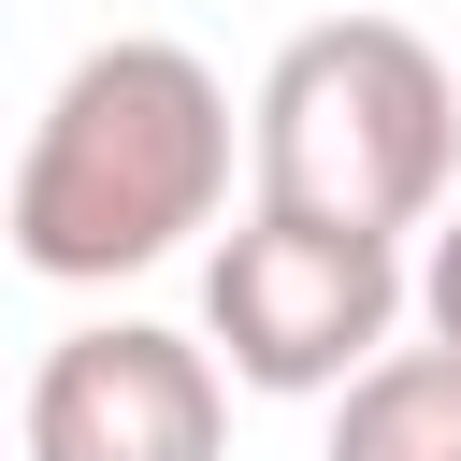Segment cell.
<instances>
[{"label":"cell","instance_id":"cell-1","mask_svg":"<svg viewBox=\"0 0 461 461\" xmlns=\"http://www.w3.org/2000/svg\"><path fill=\"white\" fill-rule=\"evenodd\" d=\"M216 202H230V86L187 43L115 29V43H86L58 72V101H43L29 158H14L0 230H14L29 274L115 288V274L173 259L187 230H216Z\"/></svg>","mask_w":461,"mask_h":461},{"label":"cell","instance_id":"cell-2","mask_svg":"<svg viewBox=\"0 0 461 461\" xmlns=\"http://www.w3.org/2000/svg\"><path fill=\"white\" fill-rule=\"evenodd\" d=\"M259 202L274 216H331V230H418L461 173V72L403 29V14H317L274 43L259 101Z\"/></svg>","mask_w":461,"mask_h":461},{"label":"cell","instance_id":"cell-3","mask_svg":"<svg viewBox=\"0 0 461 461\" xmlns=\"http://www.w3.org/2000/svg\"><path fill=\"white\" fill-rule=\"evenodd\" d=\"M389 317H403V245L389 230H331V216H245L216 259H202V331H216V360L245 375V389H274V403H317V389H346L375 346H389Z\"/></svg>","mask_w":461,"mask_h":461},{"label":"cell","instance_id":"cell-4","mask_svg":"<svg viewBox=\"0 0 461 461\" xmlns=\"http://www.w3.org/2000/svg\"><path fill=\"white\" fill-rule=\"evenodd\" d=\"M216 447H230V375L158 317H86L29 375V461H216Z\"/></svg>","mask_w":461,"mask_h":461},{"label":"cell","instance_id":"cell-5","mask_svg":"<svg viewBox=\"0 0 461 461\" xmlns=\"http://www.w3.org/2000/svg\"><path fill=\"white\" fill-rule=\"evenodd\" d=\"M317 461H461V346H375L331 389Z\"/></svg>","mask_w":461,"mask_h":461},{"label":"cell","instance_id":"cell-6","mask_svg":"<svg viewBox=\"0 0 461 461\" xmlns=\"http://www.w3.org/2000/svg\"><path fill=\"white\" fill-rule=\"evenodd\" d=\"M403 303H418V317H432V346H461V216H447V230H432V259H418V274H403Z\"/></svg>","mask_w":461,"mask_h":461}]
</instances>
